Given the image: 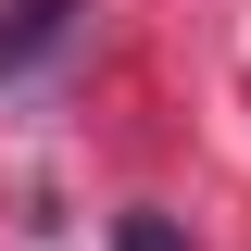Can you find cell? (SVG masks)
I'll return each mask as SVG.
<instances>
[{
	"mask_svg": "<svg viewBox=\"0 0 251 251\" xmlns=\"http://www.w3.org/2000/svg\"><path fill=\"white\" fill-rule=\"evenodd\" d=\"M63 25H75V0H0V75H13V63H38Z\"/></svg>",
	"mask_w": 251,
	"mask_h": 251,
	"instance_id": "obj_1",
	"label": "cell"
},
{
	"mask_svg": "<svg viewBox=\"0 0 251 251\" xmlns=\"http://www.w3.org/2000/svg\"><path fill=\"white\" fill-rule=\"evenodd\" d=\"M113 251H188V239H176L163 214H126V226H113Z\"/></svg>",
	"mask_w": 251,
	"mask_h": 251,
	"instance_id": "obj_2",
	"label": "cell"
}]
</instances>
